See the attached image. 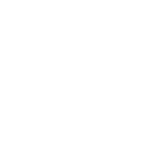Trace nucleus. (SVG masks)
<instances>
[]
</instances>
